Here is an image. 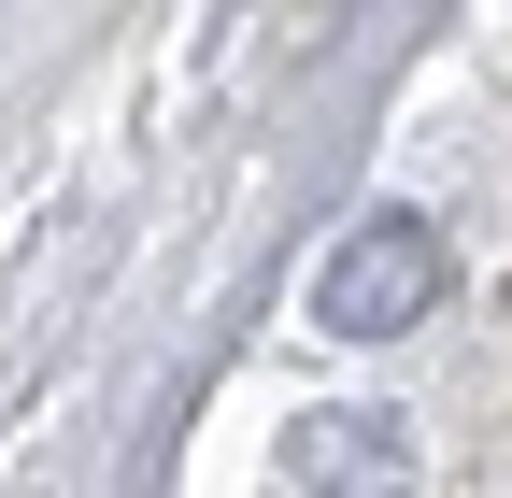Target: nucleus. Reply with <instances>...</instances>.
<instances>
[{
  "label": "nucleus",
  "instance_id": "obj_1",
  "mask_svg": "<svg viewBox=\"0 0 512 498\" xmlns=\"http://www.w3.org/2000/svg\"><path fill=\"white\" fill-rule=\"evenodd\" d=\"M441 228L427 214H370V228H342L328 242V271H313V328L328 342H399V328H427L441 314Z\"/></svg>",
  "mask_w": 512,
  "mask_h": 498
},
{
  "label": "nucleus",
  "instance_id": "obj_2",
  "mask_svg": "<svg viewBox=\"0 0 512 498\" xmlns=\"http://www.w3.org/2000/svg\"><path fill=\"white\" fill-rule=\"evenodd\" d=\"M271 498H413V442L384 413H299L271 456Z\"/></svg>",
  "mask_w": 512,
  "mask_h": 498
}]
</instances>
